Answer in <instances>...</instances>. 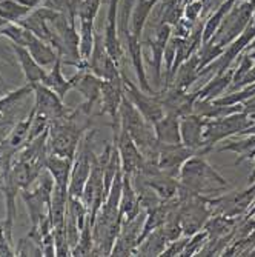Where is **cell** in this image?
I'll list each match as a JSON object with an SVG mask.
<instances>
[{
	"label": "cell",
	"mask_w": 255,
	"mask_h": 257,
	"mask_svg": "<svg viewBox=\"0 0 255 257\" xmlns=\"http://www.w3.org/2000/svg\"><path fill=\"white\" fill-rule=\"evenodd\" d=\"M180 185L183 188L197 194H214L221 190H227V180L207 163L201 156L194 154L183 163L180 171Z\"/></svg>",
	"instance_id": "cell-1"
},
{
	"label": "cell",
	"mask_w": 255,
	"mask_h": 257,
	"mask_svg": "<svg viewBox=\"0 0 255 257\" xmlns=\"http://www.w3.org/2000/svg\"><path fill=\"white\" fill-rule=\"evenodd\" d=\"M252 119L244 111H238L234 114L224 115L217 119H206L204 120V131H203V150L201 154L212 150L218 142L240 134L249 125H252Z\"/></svg>",
	"instance_id": "cell-2"
},
{
	"label": "cell",
	"mask_w": 255,
	"mask_h": 257,
	"mask_svg": "<svg viewBox=\"0 0 255 257\" xmlns=\"http://www.w3.org/2000/svg\"><path fill=\"white\" fill-rule=\"evenodd\" d=\"M120 73H122V79H123V88H125L126 97L134 103V106L138 109V112L143 115L146 122H149L151 125L158 122L165 115V109H163V105H161V102L157 96V91L154 92V94L146 92L140 86H137L126 76V73L123 71V69Z\"/></svg>",
	"instance_id": "cell-3"
},
{
	"label": "cell",
	"mask_w": 255,
	"mask_h": 257,
	"mask_svg": "<svg viewBox=\"0 0 255 257\" xmlns=\"http://www.w3.org/2000/svg\"><path fill=\"white\" fill-rule=\"evenodd\" d=\"M33 91H34V96H36L33 109L37 115H42V117L53 122L57 119H63V117H66V115L71 114V109H68L63 105L62 99L56 94L53 89L45 86L42 82L34 83Z\"/></svg>",
	"instance_id": "cell-4"
},
{
	"label": "cell",
	"mask_w": 255,
	"mask_h": 257,
	"mask_svg": "<svg viewBox=\"0 0 255 257\" xmlns=\"http://www.w3.org/2000/svg\"><path fill=\"white\" fill-rule=\"evenodd\" d=\"M146 219V211L138 214L132 220L122 222V228L119 231V236L115 239V243L112 246L111 255H132L138 246V237L142 234L143 223Z\"/></svg>",
	"instance_id": "cell-5"
},
{
	"label": "cell",
	"mask_w": 255,
	"mask_h": 257,
	"mask_svg": "<svg viewBox=\"0 0 255 257\" xmlns=\"http://www.w3.org/2000/svg\"><path fill=\"white\" fill-rule=\"evenodd\" d=\"M195 151L184 147L183 144L177 145H158V168L171 177H178L183 163L192 157Z\"/></svg>",
	"instance_id": "cell-6"
},
{
	"label": "cell",
	"mask_w": 255,
	"mask_h": 257,
	"mask_svg": "<svg viewBox=\"0 0 255 257\" xmlns=\"http://www.w3.org/2000/svg\"><path fill=\"white\" fill-rule=\"evenodd\" d=\"M114 145L119 150L120 160H122V171L125 174L132 176L142 170L143 156L125 128H120V134H119L117 140L114 142Z\"/></svg>",
	"instance_id": "cell-7"
},
{
	"label": "cell",
	"mask_w": 255,
	"mask_h": 257,
	"mask_svg": "<svg viewBox=\"0 0 255 257\" xmlns=\"http://www.w3.org/2000/svg\"><path fill=\"white\" fill-rule=\"evenodd\" d=\"M102 82L103 79L92 74L89 69H80V77L74 89H79L82 92V96L85 97V102L77 108V111L86 115V117L91 114L96 102L102 96Z\"/></svg>",
	"instance_id": "cell-8"
},
{
	"label": "cell",
	"mask_w": 255,
	"mask_h": 257,
	"mask_svg": "<svg viewBox=\"0 0 255 257\" xmlns=\"http://www.w3.org/2000/svg\"><path fill=\"white\" fill-rule=\"evenodd\" d=\"M204 120L198 114H188L180 117V136L181 144L188 147L192 151L203 150V131H204Z\"/></svg>",
	"instance_id": "cell-9"
},
{
	"label": "cell",
	"mask_w": 255,
	"mask_h": 257,
	"mask_svg": "<svg viewBox=\"0 0 255 257\" xmlns=\"http://www.w3.org/2000/svg\"><path fill=\"white\" fill-rule=\"evenodd\" d=\"M154 133L158 145H177L181 144L180 117L174 114H165L154 125Z\"/></svg>",
	"instance_id": "cell-10"
},
{
	"label": "cell",
	"mask_w": 255,
	"mask_h": 257,
	"mask_svg": "<svg viewBox=\"0 0 255 257\" xmlns=\"http://www.w3.org/2000/svg\"><path fill=\"white\" fill-rule=\"evenodd\" d=\"M79 77H80V71H79V74L73 76L71 79H66V77L63 76V73H62V60L59 59V60L53 65V68L50 69V71L46 73V76H45V79H43L42 83H43L45 86H48L50 89H53V91L56 92V94L63 100V99L66 97L68 92L76 88Z\"/></svg>",
	"instance_id": "cell-11"
},
{
	"label": "cell",
	"mask_w": 255,
	"mask_h": 257,
	"mask_svg": "<svg viewBox=\"0 0 255 257\" xmlns=\"http://www.w3.org/2000/svg\"><path fill=\"white\" fill-rule=\"evenodd\" d=\"M143 211V208L138 202L137 193L132 186V180L129 174L123 173V186H122V197H120V217L122 222L132 220Z\"/></svg>",
	"instance_id": "cell-12"
},
{
	"label": "cell",
	"mask_w": 255,
	"mask_h": 257,
	"mask_svg": "<svg viewBox=\"0 0 255 257\" xmlns=\"http://www.w3.org/2000/svg\"><path fill=\"white\" fill-rule=\"evenodd\" d=\"M234 71L235 69H227L224 73L215 74L212 79L207 80L201 88H198L195 92L197 100H214L218 96H221L223 92L230 86L234 79Z\"/></svg>",
	"instance_id": "cell-13"
},
{
	"label": "cell",
	"mask_w": 255,
	"mask_h": 257,
	"mask_svg": "<svg viewBox=\"0 0 255 257\" xmlns=\"http://www.w3.org/2000/svg\"><path fill=\"white\" fill-rule=\"evenodd\" d=\"M13 46H14L16 56L20 62V66L23 69V74H25L27 82L30 85L43 82V79L48 71L34 60V57L31 56V53L25 48V46H19V45H13Z\"/></svg>",
	"instance_id": "cell-14"
},
{
	"label": "cell",
	"mask_w": 255,
	"mask_h": 257,
	"mask_svg": "<svg viewBox=\"0 0 255 257\" xmlns=\"http://www.w3.org/2000/svg\"><path fill=\"white\" fill-rule=\"evenodd\" d=\"M73 163H74V159L62 157V156L50 153L48 159H46V163H45V168L48 170L51 173V176L54 177V185L68 188L69 177H71Z\"/></svg>",
	"instance_id": "cell-15"
},
{
	"label": "cell",
	"mask_w": 255,
	"mask_h": 257,
	"mask_svg": "<svg viewBox=\"0 0 255 257\" xmlns=\"http://www.w3.org/2000/svg\"><path fill=\"white\" fill-rule=\"evenodd\" d=\"M243 139H235V136L227 137L226 142L218 148V151H232L238 157L235 160V165L244 160H253L255 157V134H244Z\"/></svg>",
	"instance_id": "cell-16"
},
{
	"label": "cell",
	"mask_w": 255,
	"mask_h": 257,
	"mask_svg": "<svg viewBox=\"0 0 255 257\" xmlns=\"http://www.w3.org/2000/svg\"><path fill=\"white\" fill-rule=\"evenodd\" d=\"M198 56H191L188 60H184L174 76V80L171 83V86L181 89V91H188L191 85H194L198 80Z\"/></svg>",
	"instance_id": "cell-17"
},
{
	"label": "cell",
	"mask_w": 255,
	"mask_h": 257,
	"mask_svg": "<svg viewBox=\"0 0 255 257\" xmlns=\"http://www.w3.org/2000/svg\"><path fill=\"white\" fill-rule=\"evenodd\" d=\"M27 46H28V51L31 53V56L34 57V60L39 65H42L43 68L53 66L59 60L57 53L51 48V46H48L40 37H36L30 31L27 33Z\"/></svg>",
	"instance_id": "cell-18"
},
{
	"label": "cell",
	"mask_w": 255,
	"mask_h": 257,
	"mask_svg": "<svg viewBox=\"0 0 255 257\" xmlns=\"http://www.w3.org/2000/svg\"><path fill=\"white\" fill-rule=\"evenodd\" d=\"M169 245V240L166 239L163 228H157L151 231L149 234L138 243L135 249V255H161V252L165 251V248Z\"/></svg>",
	"instance_id": "cell-19"
},
{
	"label": "cell",
	"mask_w": 255,
	"mask_h": 257,
	"mask_svg": "<svg viewBox=\"0 0 255 257\" xmlns=\"http://www.w3.org/2000/svg\"><path fill=\"white\" fill-rule=\"evenodd\" d=\"M33 91V85L27 83L25 86H22L13 92H8V94H5V97H0V112L4 114V119H13L16 117L17 114V105L25 102V99L31 94ZM13 122V120H10ZM14 123V122H13Z\"/></svg>",
	"instance_id": "cell-20"
},
{
	"label": "cell",
	"mask_w": 255,
	"mask_h": 257,
	"mask_svg": "<svg viewBox=\"0 0 255 257\" xmlns=\"http://www.w3.org/2000/svg\"><path fill=\"white\" fill-rule=\"evenodd\" d=\"M92 248H94V239H92V223L88 219L85 226L80 231L79 242L73 248L71 255H92Z\"/></svg>",
	"instance_id": "cell-21"
},
{
	"label": "cell",
	"mask_w": 255,
	"mask_h": 257,
	"mask_svg": "<svg viewBox=\"0 0 255 257\" xmlns=\"http://www.w3.org/2000/svg\"><path fill=\"white\" fill-rule=\"evenodd\" d=\"M16 255H43V251L37 240H34L31 236H27L17 243Z\"/></svg>",
	"instance_id": "cell-22"
},
{
	"label": "cell",
	"mask_w": 255,
	"mask_h": 257,
	"mask_svg": "<svg viewBox=\"0 0 255 257\" xmlns=\"http://www.w3.org/2000/svg\"><path fill=\"white\" fill-rule=\"evenodd\" d=\"M28 11V8H23L14 2H4L0 5V17L10 19V20H17Z\"/></svg>",
	"instance_id": "cell-23"
},
{
	"label": "cell",
	"mask_w": 255,
	"mask_h": 257,
	"mask_svg": "<svg viewBox=\"0 0 255 257\" xmlns=\"http://www.w3.org/2000/svg\"><path fill=\"white\" fill-rule=\"evenodd\" d=\"M252 66H253V60L250 59V56L249 54L247 56H243L241 57V62H240V66L234 71V79H232V83H230V86H229V91L232 89L235 85H238V82L246 76V73L249 71Z\"/></svg>",
	"instance_id": "cell-24"
},
{
	"label": "cell",
	"mask_w": 255,
	"mask_h": 257,
	"mask_svg": "<svg viewBox=\"0 0 255 257\" xmlns=\"http://www.w3.org/2000/svg\"><path fill=\"white\" fill-rule=\"evenodd\" d=\"M206 237H207V231H203V232L198 231V232H195V234L192 236V240L188 242V245H186V248H184V251H183L181 255H192L194 252L200 251L201 249V245L206 240Z\"/></svg>",
	"instance_id": "cell-25"
},
{
	"label": "cell",
	"mask_w": 255,
	"mask_h": 257,
	"mask_svg": "<svg viewBox=\"0 0 255 257\" xmlns=\"http://www.w3.org/2000/svg\"><path fill=\"white\" fill-rule=\"evenodd\" d=\"M188 242H189V239H183V240H178V242L177 240L171 242L169 246H166L165 251L161 252V255H181L184 248H186V245H188Z\"/></svg>",
	"instance_id": "cell-26"
},
{
	"label": "cell",
	"mask_w": 255,
	"mask_h": 257,
	"mask_svg": "<svg viewBox=\"0 0 255 257\" xmlns=\"http://www.w3.org/2000/svg\"><path fill=\"white\" fill-rule=\"evenodd\" d=\"M243 111L247 112V115L252 119V122L255 123V96H252L250 99H247L243 103Z\"/></svg>",
	"instance_id": "cell-27"
},
{
	"label": "cell",
	"mask_w": 255,
	"mask_h": 257,
	"mask_svg": "<svg viewBox=\"0 0 255 257\" xmlns=\"http://www.w3.org/2000/svg\"><path fill=\"white\" fill-rule=\"evenodd\" d=\"M244 134H255V123H252V125H249L246 130H243L240 134H235V136H244Z\"/></svg>",
	"instance_id": "cell-28"
},
{
	"label": "cell",
	"mask_w": 255,
	"mask_h": 257,
	"mask_svg": "<svg viewBox=\"0 0 255 257\" xmlns=\"http://www.w3.org/2000/svg\"><path fill=\"white\" fill-rule=\"evenodd\" d=\"M250 205H252V208L247 209V216H246V217H255V199L252 200Z\"/></svg>",
	"instance_id": "cell-29"
},
{
	"label": "cell",
	"mask_w": 255,
	"mask_h": 257,
	"mask_svg": "<svg viewBox=\"0 0 255 257\" xmlns=\"http://www.w3.org/2000/svg\"><path fill=\"white\" fill-rule=\"evenodd\" d=\"M20 4H23V5H27V7H34L39 0H19Z\"/></svg>",
	"instance_id": "cell-30"
},
{
	"label": "cell",
	"mask_w": 255,
	"mask_h": 257,
	"mask_svg": "<svg viewBox=\"0 0 255 257\" xmlns=\"http://www.w3.org/2000/svg\"><path fill=\"white\" fill-rule=\"evenodd\" d=\"M253 162H255V157H253ZM249 182H250V183H253V182H255V167H253V171H252V174L249 176Z\"/></svg>",
	"instance_id": "cell-31"
},
{
	"label": "cell",
	"mask_w": 255,
	"mask_h": 257,
	"mask_svg": "<svg viewBox=\"0 0 255 257\" xmlns=\"http://www.w3.org/2000/svg\"><path fill=\"white\" fill-rule=\"evenodd\" d=\"M249 56H250V59H252V60H255V51H253V53H250Z\"/></svg>",
	"instance_id": "cell-32"
},
{
	"label": "cell",
	"mask_w": 255,
	"mask_h": 257,
	"mask_svg": "<svg viewBox=\"0 0 255 257\" xmlns=\"http://www.w3.org/2000/svg\"><path fill=\"white\" fill-rule=\"evenodd\" d=\"M249 255H255V248H253V249L250 251V254H249Z\"/></svg>",
	"instance_id": "cell-33"
}]
</instances>
